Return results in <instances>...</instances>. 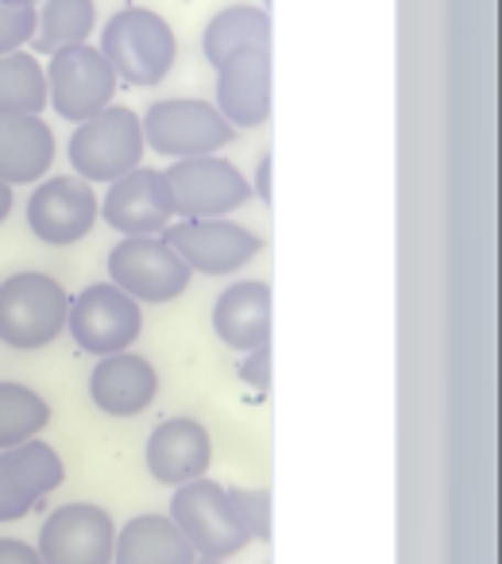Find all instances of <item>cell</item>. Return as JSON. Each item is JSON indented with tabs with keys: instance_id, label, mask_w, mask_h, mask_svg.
I'll return each mask as SVG.
<instances>
[{
	"instance_id": "1",
	"label": "cell",
	"mask_w": 502,
	"mask_h": 564,
	"mask_svg": "<svg viewBox=\"0 0 502 564\" xmlns=\"http://www.w3.org/2000/svg\"><path fill=\"white\" fill-rule=\"evenodd\" d=\"M101 55L109 58L112 74L124 86L151 89L174 70L178 58V35L166 24V17H159L155 9L143 4H124L109 17V24L101 28Z\"/></svg>"
},
{
	"instance_id": "2",
	"label": "cell",
	"mask_w": 502,
	"mask_h": 564,
	"mask_svg": "<svg viewBox=\"0 0 502 564\" xmlns=\"http://www.w3.org/2000/svg\"><path fill=\"white\" fill-rule=\"evenodd\" d=\"M70 294L43 271H20L0 282V340L17 352H40L66 333Z\"/></svg>"
},
{
	"instance_id": "3",
	"label": "cell",
	"mask_w": 502,
	"mask_h": 564,
	"mask_svg": "<svg viewBox=\"0 0 502 564\" xmlns=\"http://www.w3.org/2000/svg\"><path fill=\"white\" fill-rule=\"evenodd\" d=\"M66 155H70L74 174L86 178L89 186H97V182H101V186L117 182L120 174L143 166V155H148L140 112L112 101L109 109H101L97 117L74 124Z\"/></svg>"
},
{
	"instance_id": "4",
	"label": "cell",
	"mask_w": 502,
	"mask_h": 564,
	"mask_svg": "<svg viewBox=\"0 0 502 564\" xmlns=\"http://www.w3.org/2000/svg\"><path fill=\"white\" fill-rule=\"evenodd\" d=\"M171 522L182 530L197 556H212V561H232L236 553L251 545L248 525L240 522L228 487L217 479H189V484L174 487L171 495Z\"/></svg>"
},
{
	"instance_id": "5",
	"label": "cell",
	"mask_w": 502,
	"mask_h": 564,
	"mask_svg": "<svg viewBox=\"0 0 502 564\" xmlns=\"http://www.w3.org/2000/svg\"><path fill=\"white\" fill-rule=\"evenodd\" d=\"M143 143L163 159H197L217 155L236 140V128L220 117V109L201 97H166L148 105L140 117Z\"/></svg>"
},
{
	"instance_id": "6",
	"label": "cell",
	"mask_w": 502,
	"mask_h": 564,
	"mask_svg": "<svg viewBox=\"0 0 502 564\" xmlns=\"http://www.w3.org/2000/svg\"><path fill=\"white\" fill-rule=\"evenodd\" d=\"M194 271L166 243V236H120L109 251V282L140 306H166L189 291Z\"/></svg>"
},
{
	"instance_id": "7",
	"label": "cell",
	"mask_w": 502,
	"mask_h": 564,
	"mask_svg": "<svg viewBox=\"0 0 502 564\" xmlns=\"http://www.w3.org/2000/svg\"><path fill=\"white\" fill-rule=\"evenodd\" d=\"M43 74H47V109H55V117L70 120V124H81L117 101L120 78L94 43H74V47L55 51Z\"/></svg>"
},
{
	"instance_id": "8",
	"label": "cell",
	"mask_w": 502,
	"mask_h": 564,
	"mask_svg": "<svg viewBox=\"0 0 502 564\" xmlns=\"http://www.w3.org/2000/svg\"><path fill=\"white\" fill-rule=\"evenodd\" d=\"M171 189L174 217H232L251 202V182L225 155L174 159L163 171Z\"/></svg>"
},
{
	"instance_id": "9",
	"label": "cell",
	"mask_w": 502,
	"mask_h": 564,
	"mask_svg": "<svg viewBox=\"0 0 502 564\" xmlns=\"http://www.w3.org/2000/svg\"><path fill=\"white\" fill-rule=\"evenodd\" d=\"M163 236L189 271L209 279L236 274L263 251V236L232 217H178L163 228Z\"/></svg>"
},
{
	"instance_id": "10",
	"label": "cell",
	"mask_w": 502,
	"mask_h": 564,
	"mask_svg": "<svg viewBox=\"0 0 502 564\" xmlns=\"http://www.w3.org/2000/svg\"><path fill=\"white\" fill-rule=\"evenodd\" d=\"M66 333L89 356L128 352L143 333V306L112 282H94L70 299Z\"/></svg>"
},
{
	"instance_id": "11",
	"label": "cell",
	"mask_w": 502,
	"mask_h": 564,
	"mask_svg": "<svg viewBox=\"0 0 502 564\" xmlns=\"http://www.w3.org/2000/svg\"><path fill=\"white\" fill-rule=\"evenodd\" d=\"M97 217H101V197L78 174L40 178L28 197V228L35 240L51 243V248H70V243L86 240Z\"/></svg>"
},
{
	"instance_id": "12",
	"label": "cell",
	"mask_w": 502,
	"mask_h": 564,
	"mask_svg": "<svg viewBox=\"0 0 502 564\" xmlns=\"http://www.w3.org/2000/svg\"><path fill=\"white\" fill-rule=\"evenodd\" d=\"M117 522L97 502H66L43 518L40 556L43 564H112Z\"/></svg>"
},
{
	"instance_id": "13",
	"label": "cell",
	"mask_w": 502,
	"mask_h": 564,
	"mask_svg": "<svg viewBox=\"0 0 502 564\" xmlns=\"http://www.w3.org/2000/svg\"><path fill=\"white\" fill-rule=\"evenodd\" d=\"M66 479V464L55 445L32 437L24 445L0 448V522H20L58 491Z\"/></svg>"
},
{
	"instance_id": "14",
	"label": "cell",
	"mask_w": 502,
	"mask_h": 564,
	"mask_svg": "<svg viewBox=\"0 0 502 564\" xmlns=\"http://www.w3.org/2000/svg\"><path fill=\"white\" fill-rule=\"evenodd\" d=\"M101 217L120 236H159L171 220H178L163 171H151V166H135L109 182V194L101 197Z\"/></svg>"
},
{
	"instance_id": "15",
	"label": "cell",
	"mask_w": 502,
	"mask_h": 564,
	"mask_svg": "<svg viewBox=\"0 0 502 564\" xmlns=\"http://www.w3.org/2000/svg\"><path fill=\"white\" fill-rule=\"evenodd\" d=\"M212 105L236 132H251L271 120V47H251L217 66Z\"/></svg>"
},
{
	"instance_id": "16",
	"label": "cell",
	"mask_w": 502,
	"mask_h": 564,
	"mask_svg": "<svg viewBox=\"0 0 502 564\" xmlns=\"http://www.w3.org/2000/svg\"><path fill=\"white\" fill-rule=\"evenodd\" d=\"M143 464L155 484L182 487L189 479H201L212 464V437L197 417H166L151 430Z\"/></svg>"
},
{
	"instance_id": "17",
	"label": "cell",
	"mask_w": 502,
	"mask_h": 564,
	"mask_svg": "<svg viewBox=\"0 0 502 564\" xmlns=\"http://www.w3.org/2000/svg\"><path fill=\"white\" fill-rule=\"evenodd\" d=\"M89 399L109 417H135L159 399V371L140 352L97 356L89 371Z\"/></svg>"
},
{
	"instance_id": "18",
	"label": "cell",
	"mask_w": 502,
	"mask_h": 564,
	"mask_svg": "<svg viewBox=\"0 0 502 564\" xmlns=\"http://www.w3.org/2000/svg\"><path fill=\"white\" fill-rule=\"evenodd\" d=\"M212 333L232 352L271 345V286L263 279H240L212 302Z\"/></svg>"
},
{
	"instance_id": "19",
	"label": "cell",
	"mask_w": 502,
	"mask_h": 564,
	"mask_svg": "<svg viewBox=\"0 0 502 564\" xmlns=\"http://www.w3.org/2000/svg\"><path fill=\"white\" fill-rule=\"evenodd\" d=\"M55 132L43 117L28 112H0V182L28 186L55 166Z\"/></svg>"
},
{
	"instance_id": "20",
	"label": "cell",
	"mask_w": 502,
	"mask_h": 564,
	"mask_svg": "<svg viewBox=\"0 0 502 564\" xmlns=\"http://www.w3.org/2000/svg\"><path fill=\"white\" fill-rule=\"evenodd\" d=\"M197 553L171 514H135L117 530L112 564H194Z\"/></svg>"
},
{
	"instance_id": "21",
	"label": "cell",
	"mask_w": 502,
	"mask_h": 564,
	"mask_svg": "<svg viewBox=\"0 0 502 564\" xmlns=\"http://www.w3.org/2000/svg\"><path fill=\"white\" fill-rule=\"evenodd\" d=\"M251 47H271V17L260 4H228L201 32V55L212 70Z\"/></svg>"
},
{
	"instance_id": "22",
	"label": "cell",
	"mask_w": 502,
	"mask_h": 564,
	"mask_svg": "<svg viewBox=\"0 0 502 564\" xmlns=\"http://www.w3.org/2000/svg\"><path fill=\"white\" fill-rule=\"evenodd\" d=\"M97 28L94 0H40L35 4V47L43 55H55L74 43H89Z\"/></svg>"
},
{
	"instance_id": "23",
	"label": "cell",
	"mask_w": 502,
	"mask_h": 564,
	"mask_svg": "<svg viewBox=\"0 0 502 564\" xmlns=\"http://www.w3.org/2000/svg\"><path fill=\"white\" fill-rule=\"evenodd\" d=\"M43 109H47V74L40 58L28 51L0 55V112L43 117Z\"/></svg>"
},
{
	"instance_id": "24",
	"label": "cell",
	"mask_w": 502,
	"mask_h": 564,
	"mask_svg": "<svg viewBox=\"0 0 502 564\" xmlns=\"http://www.w3.org/2000/svg\"><path fill=\"white\" fill-rule=\"evenodd\" d=\"M51 425V406L28 383H0V448L24 445Z\"/></svg>"
},
{
	"instance_id": "25",
	"label": "cell",
	"mask_w": 502,
	"mask_h": 564,
	"mask_svg": "<svg viewBox=\"0 0 502 564\" xmlns=\"http://www.w3.org/2000/svg\"><path fill=\"white\" fill-rule=\"evenodd\" d=\"M240 522L248 525L251 541H271V491L268 487H228Z\"/></svg>"
},
{
	"instance_id": "26",
	"label": "cell",
	"mask_w": 502,
	"mask_h": 564,
	"mask_svg": "<svg viewBox=\"0 0 502 564\" xmlns=\"http://www.w3.org/2000/svg\"><path fill=\"white\" fill-rule=\"evenodd\" d=\"M35 40V4H9L0 0V55L24 51Z\"/></svg>"
},
{
	"instance_id": "27",
	"label": "cell",
	"mask_w": 502,
	"mask_h": 564,
	"mask_svg": "<svg viewBox=\"0 0 502 564\" xmlns=\"http://www.w3.org/2000/svg\"><path fill=\"white\" fill-rule=\"evenodd\" d=\"M236 376H240V383H248L251 391L268 394L271 391V345H260V348H251V352H243Z\"/></svg>"
},
{
	"instance_id": "28",
	"label": "cell",
	"mask_w": 502,
	"mask_h": 564,
	"mask_svg": "<svg viewBox=\"0 0 502 564\" xmlns=\"http://www.w3.org/2000/svg\"><path fill=\"white\" fill-rule=\"evenodd\" d=\"M0 564H43L40 549L20 538H0Z\"/></svg>"
},
{
	"instance_id": "29",
	"label": "cell",
	"mask_w": 502,
	"mask_h": 564,
	"mask_svg": "<svg viewBox=\"0 0 502 564\" xmlns=\"http://www.w3.org/2000/svg\"><path fill=\"white\" fill-rule=\"evenodd\" d=\"M251 194L271 205V155L260 159V171H255V186H251Z\"/></svg>"
},
{
	"instance_id": "30",
	"label": "cell",
	"mask_w": 502,
	"mask_h": 564,
	"mask_svg": "<svg viewBox=\"0 0 502 564\" xmlns=\"http://www.w3.org/2000/svg\"><path fill=\"white\" fill-rule=\"evenodd\" d=\"M12 202H17V194H12V186H9V182H0V225H4V220H9Z\"/></svg>"
},
{
	"instance_id": "31",
	"label": "cell",
	"mask_w": 502,
	"mask_h": 564,
	"mask_svg": "<svg viewBox=\"0 0 502 564\" xmlns=\"http://www.w3.org/2000/svg\"><path fill=\"white\" fill-rule=\"evenodd\" d=\"M194 564H228V561H212V556H197Z\"/></svg>"
},
{
	"instance_id": "32",
	"label": "cell",
	"mask_w": 502,
	"mask_h": 564,
	"mask_svg": "<svg viewBox=\"0 0 502 564\" xmlns=\"http://www.w3.org/2000/svg\"><path fill=\"white\" fill-rule=\"evenodd\" d=\"M9 4H40V0H9Z\"/></svg>"
}]
</instances>
